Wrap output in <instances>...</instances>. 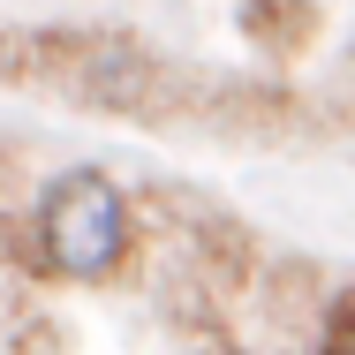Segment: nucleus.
Segmentation results:
<instances>
[{
    "label": "nucleus",
    "mask_w": 355,
    "mask_h": 355,
    "mask_svg": "<svg viewBox=\"0 0 355 355\" xmlns=\"http://www.w3.org/2000/svg\"><path fill=\"white\" fill-rule=\"evenodd\" d=\"M38 250L61 280H106L129 257V205L98 166H69L38 189Z\"/></svg>",
    "instance_id": "nucleus-1"
},
{
    "label": "nucleus",
    "mask_w": 355,
    "mask_h": 355,
    "mask_svg": "<svg viewBox=\"0 0 355 355\" xmlns=\"http://www.w3.org/2000/svg\"><path fill=\"white\" fill-rule=\"evenodd\" d=\"M234 23H242V38H250L257 53H272V61H295V53L310 46V31H318L310 0H234Z\"/></svg>",
    "instance_id": "nucleus-2"
},
{
    "label": "nucleus",
    "mask_w": 355,
    "mask_h": 355,
    "mask_svg": "<svg viewBox=\"0 0 355 355\" xmlns=\"http://www.w3.org/2000/svg\"><path fill=\"white\" fill-rule=\"evenodd\" d=\"M318 355H355V287L325 302V318H318Z\"/></svg>",
    "instance_id": "nucleus-3"
},
{
    "label": "nucleus",
    "mask_w": 355,
    "mask_h": 355,
    "mask_svg": "<svg viewBox=\"0 0 355 355\" xmlns=\"http://www.w3.org/2000/svg\"><path fill=\"white\" fill-rule=\"evenodd\" d=\"M189 355H242V340H234V333H219V325H205V333L189 340Z\"/></svg>",
    "instance_id": "nucleus-4"
}]
</instances>
